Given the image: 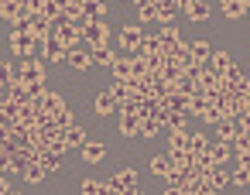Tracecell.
<instances>
[{
	"mask_svg": "<svg viewBox=\"0 0 250 195\" xmlns=\"http://www.w3.org/2000/svg\"><path fill=\"white\" fill-rule=\"evenodd\" d=\"M83 38L89 41V48L110 45V28H106V21H89V24L83 28Z\"/></svg>",
	"mask_w": 250,
	"mask_h": 195,
	"instance_id": "1",
	"label": "cell"
},
{
	"mask_svg": "<svg viewBox=\"0 0 250 195\" xmlns=\"http://www.w3.org/2000/svg\"><path fill=\"white\" fill-rule=\"evenodd\" d=\"M31 52H35V35L24 31V28H14V31H11V55L28 58Z\"/></svg>",
	"mask_w": 250,
	"mask_h": 195,
	"instance_id": "2",
	"label": "cell"
},
{
	"mask_svg": "<svg viewBox=\"0 0 250 195\" xmlns=\"http://www.w3.org/2000/svg\"><path fill=\"white\" fill-rule=\"evenodd\" d=\"M42 58H45V62H52V65H62V62L69 58V45H65V41H59V38H52V41H45V45H42Z\"/></svg>",
	"mask_w": 250,
	"mask_h": 195,
	"instance_id": "3",
	"label": "cell"
},
{
	"mask_svg": "<svg viewBox=\"0 0 250 195\" xmlns=\"http://www.w3.org/2000/svg\"><path fill=\"white\" fill-rule=\"evenodd\" d=\"M229 185V175L223 171V164H212L206 175H202V192H219Z\"/></svg>",
	"mask_w": 250,
	"mask_h": 195,
	"instance_id": "4",
	"label": "cell"
},
{
	"mask_svg": "<svg viewBox=\"0 0 250 195\" xmlns=\"http://www.w3.org/2000/svg\"><path fill=\"white\" fill-rule=\"evenodd\" d=\"M93 110H96V117H110V113H120V103L110 89H100L96 99H93Z\"/></svg>",
	"mask_w": 250,
	"mask_h": 195,
	"instance_id": "5",
	"label": "cell"
},
{
	"mask_svg": "<svg viewBox=\"0 0 250 195\" xmlns=\"http://www.w3.org/2000/svg\"><path fill=\"white\" fill-rule=\"evenodd\" d=\"M21 79H24V82H38V79H45V62L35 58V55L21 58Z\"/></svg>",
	"mask_w": 250,
	"mask_h": 195,
	"instance_id": "6",
	"label": "cell"
},
{
	"mask_svg": "<svg viewBox=\"0 0 250 195\" xmlns=\"http://www.w3.org/2000/svg\"><path fill=\"white\" fill-rule=\"evenodd\" d=\"M55 38H59V41H65L69 48H76L79 41H86V38H83V28H79V24H72V21H59V35H55Z\"/></svg>",
	"mask_w": 250,
	"mask_h": 195,
	"instance_id": "7",
	"label": "cell"
},
{
	"mask_svg": "<svg viewBox=\"0 0 250 195\" xmlns=\"http://www.w3.org/2000/svg\"><path fill=\"white\" fill-rule=\"evenodd\" d=\"M65 65L69 69H76V72H86V69H93V52H86V48H69V58H65Z\"/></svg>",
	"mask_w": 250,
	"mask_h": 195,
	"instance_id": "8",
	"label": "cell"
},
{
	"mask_svg": "<svg viewBox=\"0 0 250 195\" xmlns=\"http://www.w3.org/2000/svg\"><path fill=\"white\" fill-rule=\"evenodd\" d=\"M141 41H144V31H141V24H127V28L120 31V48H127V52H137V48H141Z\"/></svg>",
	"mask_w": 250,
	"mask_h": 195,
	"instance_id": "9",
	"label": "cell"
},
{
	"mask_svg": "<svg viewBox=\"0 0 250 195\" xmlns=\"http://www.w3.org/2000/svg\"><path fill=\"white\" fill-rule=\"evenodd\" d=\"M147 168H151V175H154V178H168V175L175 171V161H171V154H154Z\"/></svg>",
	"mask_w": 250,
	"mask_h": 195,
	"instance_id": "10",
	"label": "cell"
},
{
	"mask_svg": "<svg viewBox=\"0 0 250 195\" xmlns=\"http://www.w3.org/2000/svg\"><path fill=\"white\" fill-rule=\"evenodd\" d=\"M21 178H24L28 185H42V181L48 178V168H45L42 161H28V164H24V171H21Z\"/></svg>",
	"mask_w": 250,
	"mask_h": 195,
	"instance_id": "11",
	"label": "cell"
},
{
	"mask_svg": "<svg viewBox=\"0 0 250 195\" xmlns=\"http://www.w3.org/2000/svg\"><path fill=\"white\" fill-rule=\"evenodd\" d=\"M233 65H236V62H233V55H229V52H212V58H209V69H212L216 76H226Z\"/></svg>",
	"mask_w": 250,
	"mask_h": 195,
	"instance_id": "12",
	"label": "cell"
},
{
	"mask_svg": "<svg viewBox=\"0 0 250 195\" xmlns=\"http://www.w3.org/2000/svg\"><path fill=\"white\" fill-rule=\"evenodd\" d=\"M236 134H240V123L236 120H229V117L216 120V140H236Z\"/></svg>",
	"mask_w": 250,
	"mask_h": 195,
	"instance_id": "13",
	"label": "cell"
},
{
	"mask_svg": "<svg viewBox=\"0 0 250 195\" xmlns=\"http://www.w3.org/2000/svg\"><path fill=\"white\" fill-rule=\"evenodd\" d=\"M62 137H65V144H69V151H83V144H86V130H83L79 123H69Z\"/></svg>",
	"mask_w": 250,
	"mask_h": 195,
	"instance_id": "14",
	"label": "cell"
},
{
	"mask_svg": "<svg viewBox=\"0 0 250 195\" xmlns=\"http://www.w3.org/2000/svg\"><path fill=\"white\" fill-rule=\"evenodd\" d=\"M209 14H212V11H209L206 0H188V4H185V18H188V21H195V24H199V21H206Z\"/></svg>",
	"mask_w": 250,
	"mask_h": 195,
	"instance_id": "15",
	"label": "cell"
},
{
	"mask_svg": "<svg viewBox=\"0 0 250 195\" xmlns=\"http://www.w3.org/2000/svg\"><path fill=\"white\" fill-rule=\"evenodd\" d=\"M120 58V52H113L110 45L103 48H93V65H103V69H113V62Z\"/></svg>",
	"mask_w": 250,
	"mask_h": 195,
	"instance_id": "16",
	"label": "cell"
},
{
	"mask_svg": "<svg viewBox=\"0 0 250 195\" xmlns=\"http://www.w3.org/2000/svg\"><path fill=\"white\" fill-rule=\"evenodd\" d=\"M206 110H209V96L206 93H192L188 96V117H206Z\"/></svg>",
	"mask_w": 250,
	"mask_h": 195,
	"instance_id": "17",
	"label": "cell"
},
{
	"mask_svg": "<svg viewBox=\"0 0 250 195\" xmlns=\"http://www.w3.org/2000/svg\"><path fill=\"white\" fill-rule=\"evenodd\" d=\"M83 157H86L89 164H100V161L106 157V147H103L100 140H86V144H83Z\"/></svg>",
	"mask_w": 250,
	"mask_h": 195,
	"instance_id": "18",
	"label": "cell"
},
{
	"mask_svg": "<svg viewBox=\"0 0 250 195\" xmlns=\"http://www.w3.org/2000/svg\"><path fill=\"white\" fill-rule=\"evenodd\" d=\"M226 82H229V89H233V93H240V96H243V93L250 89V79H247V76H243V72H240L236 65H233V69L226 72Z\"/></svg>",
	"mask_w": 250,
	"mask_h": 195,
	"instance_id": "19",
	"label": "cell"
},
{
	"mask_svg": "<svg viewBox=\"0 0 250 195\" xmlns=\"http://www.w3.org/2000/svg\"><path fill=\"white\" fill-rule=\"evenodd\" d=\"M192 55H195L199 65H209V58H212V45H209L206 38H195V41H192Z\"/></svg>",
	"mask_w": 250,
	"mask_h": 195,
	"instance_id": "20",
	"label": "cell"
},
{
	"mask_svg": "<svg viewBox=\"0 0 250 195\" xmlns=\"http://www.w3.org/2000/svg\"><path fill=\"white\" fill-rule=\"evenodd\" d=\"M113 178L120 181V188H124V192H137V178H141V175H137V168H124V171H117Z\"/></svg>",
	"mask_w": 250,
	"mask_h": 195,
	"instance_id": "21",
	"label": "cell"
},
{
	"mask_svg": "<svg viewBox=\"0 0 250 195\" xmlns=\"http://www.w3.org/2000/svg\"><path fill=\"white\" fill-rule=\"evenodd\" d=\"M209 151H212V161H216V164H223L226 157H233V154H236V151H233V140H216Z\"/></svg>",
	"mask_w": 250,
	"mask_h": 195,
	"instance_id": "22",
	"label": "cell"
},
{
	"mask_svg": "<svg viewBox=\"0 0 250 195\" xmlns=\"http://www.w3.org/2000/svg\"><path fill=\"white\" fill-rule=\"evenodd\" d=\"M113 79H130V52L124 48L120 58L113 62Z\"/></svg>",
	"mask_w": 250,
	"mask_h": 195,
	"instance_id": "23",
	"label": "cell"
},
{
	"mask_svg": "<svg viewBox=\"0 0 250 195\" xmlns=\"http://www.w3.org/2000/svg\"><path fill=\"white\" fill-rule=\"evenodd\" d=\"M158 35H161V41H165V52H171V45H178V41H182V35H178V28H175V24H161V31H158Z\"/></svg>",
	"mask_w": 250,
	"mask_h": 195,
	"instance_id": "24",
	"label": "cell"
},
{
	"mask_svg": "<svg viewBox=\"0 0 250 195\" xmlns=\"http://www.w3.org/2000/svg\"><path fill=\"white\" fill-rule=\"evenodd\" d=\"M212 164H216V161H212V151H209V147H206V151H195V161H192V168H195L199 175H206Z\"/></svg>",
	"mask_w": 250,
	"mask_h": 195,
	"instance_id": "25",
	"label": "cell"
},
{
	"mask_svg": "<svg viewBox=\"0 0 250 195\" xmlns=\"http://www.w3.org/2000/svg\"><path fill=\"white\" fill-rule=\"evenodd\" d=\"M83 7H86V14H89L93 21H103V18L110 14V11H106V4H103V0H86V4H83Z\"/></svg>",
	"mask_w": 250,
	"mask_h": 195,
	"instance_id": "26",
	"label": "cell"
},
{
	"mask_svg": "<svg viewBox=\"0 0 250 195\" xmlns=\"http://www.w3.org/2000/svg\"><path fill=\"white\" fill-rule=\"evenodd\" d=\"M110 93L117 96V103H127V99H130V86H127V79H113Z\"/></svg>",
	"mask_w": 250,
	"mask_h": 195,
	"instance_id": "27",
	"label": "cell"
},
{
	"mask_svg": "<svg viewBox=\"0 0 250 195\" xmlns=\"http://www.w3.org/2000/svg\"><path fill=\"white\" fill-rule=\"evenodd\" d=\"M229 185H233V188H247V185H250V168H240V164H236V171L229 175Z\"/></svg>",
	"mask_w": 250,
	"mask_h": 195,
	"instance_id": "28",
	"label": "cell"
},
{
	"mask_svg": "<svg viewBox=\"0 0 250 195\" xmlns=\"http://www.w3.org/2000/svg\"><path fill=\"white\" fill-rule=\"evenodd\" d=\"M223 14H226L229 21L243 18V0H223Z\"/></svg>",
	"mask_w": 250,
	"mask_h": 195,
	"instance_id": "29",
	"label": "cell"
},
{
	"mask_svg": "<svg viewBox=\"0 0 250 195\" xmlns=\"http://www.w3.org/2000/svg\"><path fill=\"white\" fill-rule=\"evenodd\" d=\"M137 18L147 24V21H158V4H154V0H147V4H141L137 7Z\"/></svg>",
	"mask_w": 250,
	"mask_h": 195,
	"instance_id": "30",
	"label": "cell"
},
{
	"mask_svg": "<svg viewBox=\"0 0 250 195\" xmlns=\"http://www.w3.org/2000/svg\"><path fill=\"white\" fill-rule=\"evenodd\" d=\"M188 130H171V137H168V147H188Z\"/></svg>",
	"mask_w": 250,
	"mask_h": 195,
	"instance_id": "31",
	"label": "cell"
},
{
	"mask_svg": "<svg viewBox=\"0 0 250 195\" xmlns=\"http://www.w3.org/2000/svg\"><path fill=\"white\" fill-rule=\"evenodd\" d=\"M45 103H48V110H52V113H62V110H65L62 93H48V96H45Z\"/></svg>",
	"mask_w": 250,
	"mask_h": 195,
	"instance_id": "32",
	"label": "cell"
},
{
	"mask_svg": "<svg viewBox=\"0 0 250 195\" xmlns=\"http://www.w3.org/2000/svg\"><path fill=\"white\" fill-rule=\"evenodd\" d=\"M154 120H158L161 127L171 123V106H168V103H158V106H154Z\"/></svg>",
	"mask_w": 250,
	"mask_h": 195,
	"instance_id": "33",
	"label": "cell"
},
{
	"mask_svg": "<svg viewBox=\"0 0 250 195\" xmlns=\"http://www.w3.org/2000/svg\"><path fill=\"white\" fill-rule=\"evenodd\" d=\"M158 130H161V123H158L154 117H147V120L141 123V137H158Z\"/></svg>",
	"mask_w": 250,
	"mask_h": 195,
	"instance_id": "34",
	"label": "cell"
},
{
	"mask_svg": "<svg viewBox=\"0 0 250 195\" xmlns=\"http://www.w3.org/2000/svg\"><path fill=\"white\" fill-rule=\"evenodd\" d=\"M185 120H188V113L171 110V123H168V127H171V130H188V127H185Z\"/></svg>",
	"mask_w": 250,
	"mask_h": 195,
	"instance_id": "35",
	"label": "cell"
},
{
	"mask_svg": "<svg viewBox=\"0 0 250 195\" xmlns=\"http://www.w3.org/2000/svg\"><path fill=\"white\" fill-rule=\"evenodd\" d=\"M188 147H192V151H206V147H209V137H206V134H192V137H188Z\"/></svg>",
	"mask_w": 250,
	"mask_h": 195,
	"instance_id": "36",
	"label": "cell"
},
{
	"mask_svg": "<svg viewBox=\"0 0 250 195\" xmlns=\"http://www.w3.org/2000/svg\"><path fill=\"white\" fill-rule=\"evenodd\" d=\"M79 188H83L86 195H96V192H103V181H96V178H86V181H83Z\"/></svg>",
	"mask_w": 250,
	"mask_h": 195,
	"instance_id": "37",
	"label": "cell"
},
{
	"mask_svg": "<svg viewBox=\"0 0 250 195\" xmlns=\"http://www.w3.org/2000/svg\"><path fill=\"white\" fill-rule=\"evenodd\" d=\"M55 120H59V123H62V127H69V123H76V113H72V110H69V106H65V110H62V113H55Z\"/></svg>",
	"mask_w": 250,
	"mask_h": 195,
	"instance_id": "38",
	"label": "cell"
},
{
	"mask_svg": "<svg viewBox=\"0 0 250 195\" xmlns=\"http://www.w3.org/2000/svg\"><path fill=\"white\" fill-rule=\"evenodd\" d=\"M236 164L240 168H250V151H236Z\"/></svg>",
	"mask_w": 250,
	"mask_h": 195,
	"instance_id": "39",
	"label": "cell"
},
{
	"mask_svg": "<svg viewBox=\"0 0 250 195\" xmlns=\"http://www.w3.org/2000/svg\"><path fill=\"white\" fill-rule=\"evenodd\" d=\"M243 99H247V106H250V89H247V93H243Z\"/></svg>",
	"mask_w": 250,
	"mask_h": 195,
	"instance_id": "40",
	"label": "cell"
},
{
	"mask_svg": "<svg viewBox=\"0 0 250 195\" xmlns=\"http://www.w3.org/2000/svg\"><path fill=\"white\" fill-rule=\"evenodd\" d=\"M124 4H130V0H124Z\"/></svg>",
	"mask_w": 250,
	"mask_h": 195,
	"instance_id": "41",
	"label": "cell"
},
{
	"mask_svg": "<svg viewBox=\"0 0 250 195\" xmlns=\"http://www.w3.org/2000/svg\"><path fill=\"white\" fill-rule=\"evenodd\" d=\"M247 21H250V18H247Z\"/></svg>",
	"mask_w": 250,
	"mask_h": 195,
	"instance_id": "42",
	"label": "cell"
}]
</instances>
